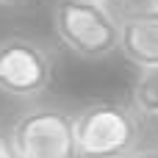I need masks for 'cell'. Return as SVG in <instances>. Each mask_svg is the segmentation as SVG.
<instances>
[{"instance_id": "obj_4", "label": "cell", "mask_w": 158, "mask_h": 158, "mask_svg": "<svg viewBox=\"0 0 158 158\" xmlns=\"http://www.w3.org/2000/svg\"><path fill=\"white\" fill-rule=\"evenodd\" d=\"M56 61L47 44L28 36L0 39V94L14 100H33L53 83Z\"/></svg>"}, {"instance_id": "obj_1", "label": "cell", "mask_w": 158, "mask_h": 158, "mask_svg": "<svg viewBox=\"0 0 158 158\" xmlns=\"http://www.w3.org/2000/svg\"><path fill=\"white\" fill-rule=\"evenodd\" d=\"M78 158H128L142 147V117L131 103L97 100L72 114Z\"/></svg>"}, {"instance_id": "obj_10", "label": "cell", "mask_w": 158, "mask_h": 158, "mask_svg": "<svg viewBox=\"0 0 158 158\" xmlns=\"http://www.w3.org/2000/svg\"><path fill=\"white\" fill-rule=\"evenodd\" d=\"M17 3H22V0H0V6H17Z\"/></svg>"}, {"instance_id": "obj_7", "label": "cell", "mask_w": 158, "mask_h": 158, "mask_svg": "<svg viewBox=\"0 0 158 158\" xmlns=\"http://www.w3.org/2000/svg\"><path fill=\"white\" fill-rule=\"evenodd\" d=\"M0 158H19L14 139H11V131H6V128H0Z\"/></svg>"}, {"instance_id": "obj_9", "label": "cell", "mask_w": 158, "mask_h": 158, "mask_svg": "<svg viewBox=\"0 0 158 158\" xmlns=\"http://www.w3.org/2000/svg\"><path fill=\"white\" fill-rule=\"evenodd\" d=\"M97 3H103V6H108V8H114V11H125L128 6H133V0H97Z\"/></svg>"}, {"instance_id": "obj_5", "label": "cell", "mask_w": 158, "mask_h": 158, "mask_svg": "<svg viewBox=\"0 0 158 158\" xmlns=\"http://www.w3.org/2000/svg\"><path fill=\"white\" fill-rule=\"evenodd\" d=\"M119 53L136 69L158 67V8L142 0L119 11Z\"/></svg>"}, {"instance_id": "obj_11", "label": "cell", "mask_w": 158, "mask_h": 158, "mask_svg": "<svg viewBox=\"0 0 158 158\" xmlns=\"http://www.w3.org/2000/svg\"><path fill=\"white\" fill-rule=\"evenodd\" d=\"M147 6H153V8H158V0H144Z\"/></svg>"}, {"instance_id": "obj_6", "label": "cell", "mask_w": 158, "mask_h": 158, "mask_svg": "<svg viewBox=\"0 0 158 158\" xmlns=\"http://www.w3.org/2000/svg\"><path fill=\"white\" fill-rule=\"evenodd\" d=\"M131 106L139 111L142 119L158 125V67L139 69L131 86Z\"/></svg>"}, {"instance_id": "obj_8", "label": "cell", "mask_w": 158, "mask_h": 158, "mask_svg": "<svg viewBox=\"0 0 158 158\" xmlns=\"http://www.w3.org/2000/svg\"><path fill=\"white\" fill-rule=\"evenodd\" d=\"M128 158H158V147H136Z\"/></svg>"}, {"instance_id": "obj_3", "label": "cell", "mask_w": 158, "mask_h": 158, "mask_svg": "<svg viewBox=\"0 0 158 158\" xmlns=\"http://www.w3.org/2000/svg\"><path fill=\"white\" fill-rule=\"evenodd\" d=\"M8 131L19 158H78L72 114L58 106H31Z\"/></svg>"}, {"instance_id": "obj_2", "label": "cell", "mask_w": 158, "mask_h": 158, "mask_svg": "<svg viewBox=\"0 0 158 158\" xmlns=\"http://www.w3.org/2000/svg\"><path fill=\"white\" fill-rule=\"evenodd\" d=\"M53 31L78 58L103 61L119 50V11L97 0H56Z\"/></svg>"}]
</instances>
